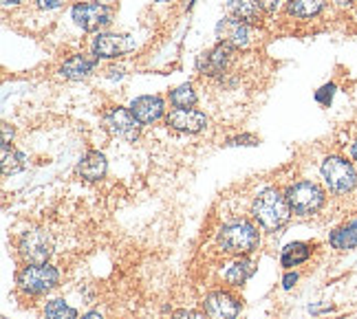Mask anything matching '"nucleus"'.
<instances>
[{"label": "nucleus", "mask_w": 357, "mask_h": 319, "mask_svg": "<svg viewBox=\"0 0 357 319\" xmlns=\"http://www.w3.org/2000/svg\"><path fill=\"white\" fill-rule=\"evenodd\" d=\"M291 207L287 203V196L278 189L267 187L256 196L252 205V216L258 220V225L263 229H280L287 220L291 218Z\"/></svg>", "instance_id": "nucleus-1"}, {"label": "nucleus", "mask_w": 357, "mask_h": 319, "mask_svg": "<svg viewBox=\"0 0 357 319\" xmlns=\"http://www.w3.org/2000/svg\"><path fill=\"white\" fill-rule=\"evenodd\" d=\"M218 247L225 249L227 254H234V256H247L258 249L260 244V235H258V229L247 223V220H241V223H231V225H225L221 229L216 238Z\"/></svg>", "instance_id": "nucleus-2"}, {"label": "nucleus", "mask_w": 357, "mask_h": 319, "mask_svg": "<svg viewBox=\"0 0 357 319\" xmlns=\"http://www.w3.org/2000/svg\"><path fill=\"white\" fill-rule=\"evenodd\" d=\"M284 196H287V203H289L291 212L296 216H311L324 205L326 194L318 183L300 181V183H294L289 189H287Z\"/></svg>", "instance_id": "nucleus-3"}, {"label": "nucleus", "mask_w": 357, "mask_h": 319, "mask_svg": "<svg viewBox=\"0 0 357 319\" xmlns=\"http://www.w3.org/2000/svg\"><path fill=\"white\" fill-rule=\"evenodd\" d=\"M18 286L29 295H43L56 288L60 282V271L51 265H26L16 277Z\"/></svg>", "instance_id": "nucleus-4"}, {"label": "nucleus", "mask_w": 357, "mask_h": 319, "mask_svg": "<svg viewBox=\"0 0 357 319\" xmlns=\"http://www.w3.org/2000/svg\"><path fill=\"white\" fill-rule=\"evenodd\" d=\"M322 178L333 194H349L357 185V172L353 163L342 157H326L322 161Z\"/></svg>", "instance_id": "nucleus-5"}, {"label": "nucleus", "mask_w": 357, "mask_h": 319, "mask_svg": "<svg viewBox=\"0 0 357 319\" xmlns=\"http://www.w3.org/2000/svg\"><path fill=\"white\" fill-rule=\"evenodd\" d=\"M18 251L26 265H47V260L53 254L51 235L43 229L24 231L18 240Z\"/></svg>", "instance_id": "nucleus-6"}, {"label": "nucleus", "mask_w": 357, "mask_h": 319, "mask_svg": "<svg viewBox=\"0 0 357 319\" xmlns=\"http://www.w3.org/2000/svg\"><path fill=\"white\" fill-rule=\"evenodd\" d=\"M71 18L75 20L79 29L95 33L106 29L113 22V9L102 3H77L71 9Z\"/></svg>", "instance_id": "nucleus-7"}, {"label": "nucleus", "mask_w": 357, "mask_h": 319, "mask_svg": "<svg viewBox=\"0 0 357 319\" xmlns=\"http://www.w3.org/2000/svg\"><path fill=\"white\" fill-rule=\"evenodd\" d=\"M104 126L108 128V132H111L113 137L123 139V141H135V139L139 137L142 123L135 119L130 108L115 106V108L104 113Z\"/></svg>", "instance_id": "nucleus-8"}, {"label": "nucleus", "mask_w": 357, "mask_h": 319, "mask_svg": "<svg viewBox=\"0 0 357 319\" xmlns=\"http://www.w3.org/2000/svg\"><path fill=\"white\" fill-rule=\"evenodd\" d=\"M234 51L236 49H231L223 42H218L216 47L208 49V51H203L199 55V60H197V71L201 75H208V77H218V75H223L231 60H234Z\"/></svg>", "instance_id": "nucleus-9"}, {"label": "nucleus", "mask_w": 357, "mask_h": 319, "mask_svg": "<svg viewBox=\"0 0 357 319\" xmlns=\"http://www.w3.org/2000/svg\"><path fill=\"white\" fill-rule=\"evenodd\" d=\"M203 313L208 319H236L241 313V299L227 290H214L203 302Z\"/></svg>", "instance_id": "nucleus-10"}, {"label": "nucleus", "mask_w": 357, "mask_h": 319, "mask_svg": "<svg viewBox=\"0 0 357 319\" xmlns=\"http://www.w3.org/2000/svg\"><path fill=\"white\" fill-rule=\"evenodd\" d=\"M216 38L218 42L231 49H247V45H250V24L238 18L225 16L216 24Z\"/></svg>", "instance_id": "nucleus-11"}, {"label": "nucleus", "mask_w": 357, "mask_h": 319, "mask_svg": "<svg viewBox=\"0 0 357 319\" xmlns=\"http://www.w3.org/2000/svg\"><path fill=\"white\" fill-rule=\"evenodd\" d=\"M166 123L176 130V132H188V134H197L201 130H205L208 126V117L195 108H174L168 113Z\"/></svg>", "instance_id": "nucleus-12"}, {"label": "nucleus", "mask_w": 357, "mask_h": 319, "mask_svg": "<svg viewBox=\"0 0 357 319\" xmlns=\"http://www.w3.org/2000/svg\"><path fill=\"white\" fill-rule=\"evenodd\" d=\"M130 113L135 115V119L139 121L142 126H148V123H155L157 119L163 117V113H166V102H163L159 95L137 97V100L130 104Z\"/></svg>", "instance_id": "nucleus-13"}, {"label": "nucleus", "mask_w": 357, "mask_h": 319, "mask_svg": "<svg viewBox=\"0 0 357 319\" xmlns=\"http://www.w3.org/2000/svg\"><path fill=\"white\" fill-rule=\"evenodd\" d=\"M132 49V42L128 36H117V33H98L93 40V53L102 60H113L119 58L126 51Z\"/></svg>", "instance_id": "nucleus-14"}, {"label": "nucleus", "mask_w": 357, "mask_h": 319, "mask_svg": "<svg viewBox=\"0 0 357 319\" xmlns=\"http://www.w3.org/2000/svg\"><path fill=\"white\" fill-rule=\"evenodd\" d=\"M100 58L98 55H86V53H77L73 58H68L62 66H60V75L64 79H84L95 66H98Z\"/></svg>", "instance_id": "nucleus-15"}, {"label": "nucleus", "mask_w": 357, "mask_h": 319, "mask_svg": "<svg viewBox=\"0 0 357 319\" xmlns=\"http://www.w3.org/2000/svg\"><path fill=\"white\" fill-rule=\"evenodd\" d=\"M106 170H108V161L98 150H91L89 155L77 163V176L84 178L89 183H95V181H100V178H104Z\"/></svg>", "instance_id": "nucleus-16"}, {"label": "nucleus", "mask_w": 357, "mask_h": 319, "mask_svg": "<svg viewBox=\"0 0 357 319\" xmlns=\"http://www.w3.org/2000/svg\"><path fill=\"white\" fill-rule=\"evenodd\" d=\"M227 11L231 18H238L247 24H254L260 18V5L258 0H227Z\"/></svg>", "instance_id": "nucleus-17"}, {"label": "nucleus", "mask_w": 357, "mask_h": 319, "mask_svg": "<svg viewBox=\"0 0 357 319\" xmlns=\"http://www.w3.org/2000/svg\"><path fill=\"white\" fill-rule=\"evenodd\" d=\"M333 249H340V251H349V249H355L357 247V218L349 220L347 225L337 227L331 238H328Z\"/></svg>", "instance_id": "nucleus-18"}, {"label": "nucleus", "mask_w": 357, "mask_h": 319, "mask_svg": "<svg viewBox=\"0 0 357 319\" xmlns=\"http://www.w3.org/2000/svg\"><path fill=\"white\" fill-rule=\"evenodd\" d=\"M311 258V244L307 242H291L282 249V256H280V265L284 269H291L298 267L302 262H307Z\"/></svg>", "instance_id": "nucleus-19"}, {"label": "nucleus", "mask_w": 357, "mask_h": 319, "mask_svg": "<svg viewBox=\"0 0 357 319\" xmlns=\"http://www.w3.org/2000/svg\"><path fill=\"white\" fill-rule=\"evenodd\" d=\"M326 0H287V11L294 18H315L324 9Z\"/></svg>", "instance_id": "nucleus-20"}, {"label": "nucleus", "mask_w": 357, "mask_h": 319, "mask_svg": "<svg viewBox=\"0 0 357 319\" xmlns=\"http://www.w3.org/2000/svg\"><path fill=\"white\" fill-rule=\"evenodd\" d=\"M254 273H256V265L252 260H238L225 271V280L229 284H234V286H241V284H245L247 280H250Z\"/></svg>", "instance_id": "nucleus-21"}, {"label": "nucleus", "mask_w": 357, "mask_h": 319, "mask_svg": "<svg viewBox=\"0 0 357 319\" xmlns=\"http://www.w3.org/2000/svg\"><path fill=\"white\" fill-rule=\"evenodd\" d=\"M0 159H3V174L5 176L24 170V165H26V157L22 155V152L9 148V143H3V157Z\"/></svg>", "instance_id": "nucleus-22"}, {"label": "nucleus", "mask_w": 357, "mask_h": 319, "mask_svg": "<svg viewBox=\"0 0 357 319\" xmlns=\"http://www.w3.org/2000/svg\"><path fill=\"white\" fill-rule=\"evenodd\" d=\"M45 319H77V311L64 299H53L45 306Z\"/></svg>", "instance_id": "nucleus-23"}, {"label": "nucleus", "mask_w": 357, "mask_h": 319, "mask_svg": "<svg viewBox=\"0 0 357 319\" xmlns=\"http://www.w3.org/2000/svg\"><path fill=\"white\" fill-rule=\"evenodd\" d=\"M170 104L174 108H192L197 104V93L190 84H181L176 86L172 93H170Z\"/></svg>", "instance_id": "nucleus-24"}, {"label": "nucleus", "mask_w": 357, "mask_h": 319, "mask_svg": "<svg viewBox=\"0 0 357 319\" xmlns=\"http://www.w3.org/2000/svg\"><path fill=\"white\" fill-rule=\"evenodd\" d=\"M227 146H258V139L254 134H243V137L229 139Z\"/></svg>", "instance_id": "nucleus-25"}, {"label": "nucleus", "mask_w": 357, "mask_h": 319, "mask_svg": "<svg viewBox=\"0 0 357 319\" xmlns=\"http://www.w3.org/2000/svg\"><path fill=\"white\" fill-rule=\"evenodd\" d=\"M172 319H208L205 313H199V311H188V309H181L172 315Z\"/></svg>", "instance_id": "nucleus-26"}, {"label": "nucleus", "mask_w": 357, "mask_h": 319, "mask_svg": "<svg viewBox=\"0 0 357 319\" xmlns=\"http://www.w3.org/2000/svg\"><path fill=\"white\" fill-rule=\"evenodd\" d=\"M333 91H335V86H333V84H328V86H324V88H320L318 93H315V100H318L320 104H328V102H331Z\"/></svg>", "instance_id": "nucleus-27"}, {"label": "nucleus", "mask_w": 357, "mask_h": 319, "mask_svg": "<svg viewBox=\"0 0 357 319\" xmlns=\"http://www.w3.org/2000/svg\"><path fill=\"white\" fill-rule=\"evenodd\" d=\"M38 3V7L40 9H47V11H51V9H58V7H62L66 0H36Z\"/></svg>", "instance_id": "nucleus-28"}, {"label": "nucleus", "mask_w": 357, "mask_h": 319, "mask_svg": "<svg viewBox=\"0 0 357 319\" xmlns=\"http://www.w3.org/2000/svg\"><path fill=\"white\" fill-rule=\"evenodd\" d=\"M280 3H282V0H258L260 9L267 11V13H273V11H276V9L280 7Z\"/></svg>", "instance_id": "nucleus-29"}, {"label": "nucleus", "mask_w": 357, "mask_h": 319, "mask_svg": "<svg viewBox=\"0 0 357 319\" xmlns=\"http://www.w3.org/2000/svg\"><path fill=\"white\" fill-rule=\"evenodd\" d=\"M296 282H298V273H291V271H289V273H287V275L282 277V286H284L287 290H289Z\"/></svg>", "instance_id": "nucleus-30"}, {"label": "nucleus", "mask_w": 357, "mask_h": 319, "mask_svg": "<svg viewBox=\"0 0 357 319\" xmlns=\"http://www.w3.org/2000/svg\"><path fill=\"white\" fill-rule=\"evenodd\" d=\"M9 139H13V128H9V123H3V143H9Z\"/></svg>", "instance_id": "nucleus-31"}, {"label": "nucleus", "mask_w": 357, "mask_h": 319, "mask_svg": "<svg viewBox=\"0 0 357 319\" xmlns=\"http://www.w3.org/2000/svg\"><path fill=\"white\" fill-rule=\"evenodd\" d=\"M82 319H104V317H102V313H98V311H91V313H86L84 317H82Z\"/></svg>", "instance_id": "nucleus-32"}, {"label": "nucleus", "mask_w": 357, "mask_h": 319, "mask_svg": "<svg viewBox=\"0 0 357 319\" xmlns=\"http://www.w3.org/2000/svg\"><path fill=\"white\" fill-rule=\"evenodd\" d=\"M18 3H22V0H3L5 7H13V5H18Z\"/></svg>", "instance_id": "nucleus-33"}, {"label": "nucleus", "mask_w": 357, "mask_h": 319, "mask_svg": "<svg viewBox=\"0 0 357 319\" xmlns=\"http://www.w3.org/2000/svg\"><path fill=\"white\" fill-rule=\"evenodd\" d=\"M351 157H353V161H357V141L351 146Z\"/></svg>", "instance_id": "nucleus-34"}, {"label": "nucleus", "mask_w": 357, "mask_h": 319, "mask_svg": "<svg viewBox=\"0 0 357 319\" xmlns=\"http://www.w3.org/2000/svg\"><path fill=\"white\" fill-rule=\"evenodd\" d=\"M192 5H195V3H192V0H185V7H188V9H190Z\"/></svg>", "instance_id": "nucleus-35"}, {"label": "nucleus", "mask_w": 357, "mask_h": 319, "mask_svg": "<svg viewBox=\"0 0 357 319\" xmlns=\"http://www.w3.org/2000/svg\"><path fill=\"white\" fill-rule=\"evenodd\" d=\"M337 3H342V5H347V3H351V0H337Z\"/></svg>", "instance_id": "nucleus-36"}, {"label": "nucleus", "mask_w": 357, "mask_h": 319, "mask_svg": "<svg viewBox=\"0 0 357 319\" xmlns=\"http://www.w3.org/2000/svg\"><path fill=\"white\" fill-rule=\"evenodd\" d=\"M157 3H166V0H157Z\"/></svg>", "instance_id": "nucleus-37"}]
</instances>
